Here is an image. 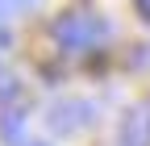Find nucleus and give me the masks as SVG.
<instances>
[{"label": "nucleus", "instance_id": "nucleus-1", "mask_svg": "<svg viewBox=\"0 0 150 146\" xmlns=\"http://www.w3.org/2000/svg\"><path fill=\"white\" fill-rule=\"evenodd\" d=\"M54 42H59V50L67 54H83V50H96L104 38H108V21L100 13H92V9H71L63 17H54Z\"/></svg>", "mask_w": 150, "mask_h": 146}, {"label": "nucleus", "instance_id": "nucleus-5", "mask_svg": "<svg viewBox=\"0 0 150 146\" xmlns=\"http://www.w3.org/2000/svg\"><path fill=\"white\" fill-rule=\"evenodd\" d=\"M17 92H21V84H17V75H8V71H0V100H13Z\"/></svg>", "mask_w": 150, "mask_h": 146}, {"label": "nucleus", "instance_id": "nucleus-6", "mask_svg": "<svg viewBox=\"0 0 150 146\" xmlns=\"http://www.w3.org/2000/svg\"><path fill=\"white\" fill-rule=\"evenodd\" d=\"M38 0H0V17H17V13H25V9H33Z\"/></svg>", "mask_w": 150, "mask_h": 146}, {"label": "nucleus", "instance_id": "nucleus-4", "mask_svg": "<svg viewBox=\"0 0 150 146\" xmlns=\"http://www.w3.org/2000/svg\"><path fill=\"white\" fill-rule=\"evenodd\" d=\"M0 138L8 146H25V113L21 108H4L0 113Z\"/></svg>", "mask_w": 150, "mask_h": 146}, {"label": "nucleus", "instance_id": "nucleus-7", "mask_svg": "<svg viewBox=\"0 0 150 146\" xmlns=\"http://www.w3.org/2000/svg\"><path fill=\"white\" fill-rule=\"evenodd\" d=\"M134 9H138L142 21H150V0H134Z\"/></svg>", "mask_w": 150, "mask_h": 146}, {"label": "nucleus", "instance_id": "nucleus-2", "mask_svg": "<svg viewBox=\"0 0 150 146\" xmlns=\"http://www.w3.org/2000/svg\"><path fill=\"white\" fill-rule=\"evenodd\" d=\"M46 121H50L54 134H75V130H83V125L92 121V104L88 100H63V104L50 108Z\"/></svg>", "mask_w": 150, "mask_h": 146}, {"label": "nucleus", "instance_id": "nucleus-3", "mask_svg": "<svg viewBox=\"0 0 150 146\" xmlns=\"http://www.w3.org/2000/svg\"><path fill=\"white\" fill-rule=\"evenodd\" d=\"M121 146H150V100L134 104L121 121Z\"/></svg>", "mask_w": 150, "mask_h": 146}]
</instances>
